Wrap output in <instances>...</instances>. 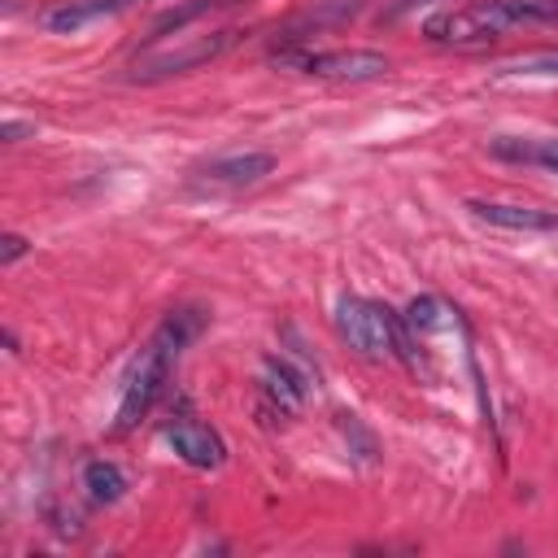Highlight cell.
I'll return each instance as SVG.
<instances>
[{"instance_id": "cell-8", "label": "cell", "mask_w": 558, "mask_h": 558, "mask_svg": "<svg viewBox=\"0 0 558 558\" xmlns=\"http://www.w3.org/2000/svg\"><path fill=\"white\" fill-rule=\"evenodd\" d=\"M471 218L501 227V231H558V214L554 209H532V205H506V201H466Z\"/></svg>"}, {"instance_id": "cell-12", "label": "cell", "mask_w": 558, "mask_h": 558, "mask_svg": "<svg viewBox=\"0 0 558 558\" xmlns=\"http://www.w3.org/2000/svg\"><path fill=\"white\" fill-rule=\"evenodd\" d=\"M488 153L501 157V161H527V166L558 170V140H514V135H497V140H488Z\"/></svg>"}, {"instance_id": "cell-3", "label": "cell", "mask_w": 558, "mask_h": 558, "mask_svg": "<svg viewBox=\"0 0 558 558\" xmlns=\"http://www.w3.org/2000/svg\"><path fill=\"white\" fill-rule=\"evenodd\" d=\"M397 327H401V314L379 305V301H366V296H340L336 301V331L366 362L397 357Z\"/></svg>"}, {"instance_id": "cell-17", "label": "cell", "mask_w": 558, "mask_h": 558, "mask_svg": "<svg viewBox=\"0 0 558 558\" xmlns=\"http://www.w3.org/2000/svg\"><path fill=\"white\" fill-rule=\"evenodd\" d=\"M26 253H31L26 235H17V231H4V235H0V266H13V262L26 257Z\"/></svg>"}, {"instance_id": "cell-18", "label": "cell", "mask_w": 558, "mask_h": 558, "mask_svg": "<svg viewBox=\"0 0 558 558\" xmlns=\"http://www.w3.org/2000/svg\"><path fill=\"white\" fill-rule=\"evenodd\" d=\"M26 135H35V122H13V118H9V122L0 126V140H4V144H17V140H26Z\"/></svg>"}, {"instance_id": "cell-9", "label": "cell", "mask_w": 558, "mask_h": 558, "mask_svg": "<svg viewBox=\"0 0 558 558\" xmlns=\"http://www.w3.org/2000/svg\"><path fill=\"white\" fill-rule=\"evenodd\" d=\"M275 170L270 153H231V157H214L209 166H201L196 174L209 187H253Z\"/></svg>"}, {"instance_id": "cell-14", "label": "cell", "mask_w": 558, "mask_h": 558, "mask_svg": "<svg viewBox=\"0 0 558 558\" xmlns=\"http://www.w3.org/2000/svg\"><path fill=\"white\" fill-rule=\"evenodd\" d=\"M523 74H558V48H536V52H519L506 57L488 70V78H523Z\"/></svg>"}, {"instance_id": "cell-10", "label": "cell", "mask_w": 558, "mask_h": 558, "mask_svg": "<svg viewBox=\"0 0 558 558\" xmlns=\"http://www.w3.org/2000/svg\"><path fill=\"white\" fill-rule=\"evenodd\" d=\"M205 323H209V314L201 310V305H174L166 318H161V327L153 331V340L166 349V353H183L201 331H205Z\"/></svg>"}, {"instance_id": "cell-1", "label": "cell", "mask_w": 558, "mask_h": 558, "mask_svg": "<svg viewBox=\"0 0 558 558\" xmlns=\"http://www.w3.org/2000/svg\"><path fill=\"white\" fill-rule=\"evenodd\" d=\"M231 44H235V31H231V26H214V31H187V26H179L174 35H153V39L131 57L126 78H131V83L174 78V74H187V70H196V65L218 61Z\"/></svg>"}, {"instance_id": "cell-6", "label": "cell", "mask_w": 558, "mask_h": 558, "mask_svg": "<svg viewBox=\"0 0 558 558\" xmlns=\"http://www.w3.org/2000/svg\"><path fill=\"white\" fill-rule=\"evenodd\" d=\"M166 445L192 466V471H218L227 462V445L214 427L196 423V418H179L166 427Z\"/></svg>"}, {"instance_id": "cell-19", "label": "cell", "mask_w": 558, "mask_h": 558, "mask_svg": "<svg viewBox=\"0 0 558 558\" xmlns=\"http://www.w3.org/2000/svg\"><path fill=\"white\" fill-rule=\"evenodd\" d=\"M414 4H427V0H392L388 9H384V17H401L405 9H414Z\"/></svg>"}, {"instance_id": "cell-7", "label": "cell", "mask_w": 558, "mask_h": 558, "mask_svg": "<svg viewBox=\"0 0 558 558\" xmlns=\"http://www.w3.org/2000/svg\"><path fill=\"white\" fill-rule=\"evenodd\" d=\"M257 388H262L266 405H270L279 418H283V414H296V410L305 405V392H310L305 375H301V371H292L283 357H266V362H262Z\"/></svg>"}, {"instance_id": "cell-16", "label": "cell", "mask_w": 558, "mask_h": 558, "mask_svg": "<svg viewBox=\"0 0 558 558\" xmlns=\"http://www.w3.org/2000/svg\"><path fill=\"white\" fill-rule=\"evenodd\" d=\"M340 432H344V440L357 445V458H362V462H375V436L357 423V414H340Z\"/></svg>"}, {"instance_id": "cell-11", "label": "cell", "mask_w": 558, "mask_h": 558, "mask_svg": "<svg viewBox=\"0 0 558 558\" xmlns=\"http://www.w3.org/2000/svg\"><path fill=\"white\" fill-rule=\"evenodd\" d=\"M118 4H122V0H65V4H57V9L44 13V26H48L52 35H78L87 22L118 13Z\"/></svg>"}, {"instance_id": "cell-5", "label": "cell", "mask_w": 558, "mask_h": 558, "mask_svg": "<svg viewBox=\"0 0 558 558\" xmlns=\"http://www.w3.org/2000/svg\"><path fill=\"white\" fill-rule=\"evenodd\" d=\"M270 61L296 65L301 74L314 78H336V83H366L388 74V57L375 48H336V52H310V48H279Z\"/></svg>"}, {"instance_id": "cell-13", "label": "cell", "mask_w": 558, "mask_h": 558, "mask_svg": "<svg viewBox=\"0 0 558 558\" xmlns=\"http://www.w3.org/2000/svg\"><path fill=\"white\" fill-rule=\"evenodd\" d=\"M83 488H87V497H92L96 506H118V501L126 497V475H122L118 462L92 458V462L83 466Z\"/></svg>"}, {"instance_id": "cell-15", "label": "cell", "mask_w": 558, "mask_h": 558, "mask_svg": "<svg viewBox=\"0 0 558 558\" xmlns=\"http://www.w3.org/2000/svg\"><path fill=\"white\" fill-rule=\"evenodd\" d=\"M401 318L410 323L414 336H418V331H423V336H427V331H445V327H449V305H445L440 296H414Z\"/></svg>"}, {"instance_id": "cell-4", "label": "cell", "mask_w": 558, "mask_h": 558, "mask_svg": "<svg viewBox=\"0 0 558 558\" xmlns=\"http://www.w3.org/2000/svg\"><path fill=\"white\" fill-rule=\"evenodd\" d=\"M170 366H174V353H166L157 340H148V344L135 353V362H131V371H126V379H122V401H118V423H113V432H131V427L153 410V401L166 392Z\"/></svg>"}, {"instance_id": "cell-2", "label": "cell", "mask_w": 558, "mask_h": 558, "mask_svg": "<svg viewBox=\"0 0 558 558\" xmlns=\"http://www.w3.org/2000/svg\"><path fill=\"white\" fill-rule=\"evenodd\" d=\"M514 26H523L519 0H471L462 9L432 13L423 22V35L440 48H484Z\"/></svg>"}]
</instances>
